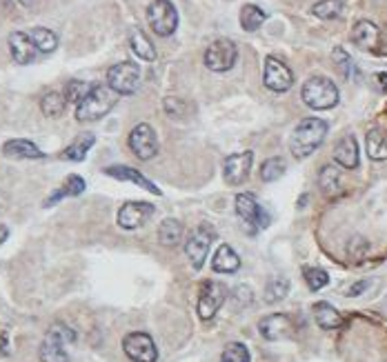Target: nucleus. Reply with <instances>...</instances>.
I'll list each match as a JSON object with an SVG mask.
<instances>
[{
  "mask_svg": "<svg viewBox=\"0 0 387 362\" xmlns=\"http://www.w3.org/2000/svg\"><path fill=\"white\" fill-rule=\"evenodd\" d=\"M211 267H214V272H218V274H234L240 269V258L229 245H220L218 251L214 254Z\"/></svg>",
  "mask_w": 387,
  "mask_h": 362,
  "instance_id": "nucleus-21",
  "label": "nucleus"
},
{
  "mask_svg": "<svg viewBox=\"0 0 387 362\" xmlns=\"http://www.w3.org/2000/svg\"><path fill=\"white\" fill-rule=\"evenodd\" d=\"M238 58V49L236 45L227 38H218L207 47L205 51V67L211 71H229Z\"/></svg>",
  "mask_w": 387,
  "mask_h": 362,
  "instance_id": "nucleus-8",
  "label": "nucleus"
},
{
  "mask_svg": "<svg viewBox=\"0 0 387 362\" xmlns=\"http://www.w3.org/2000/svg\"><path fill=\"white\" fill-rule=\"evenodd\" d=\"M319 187L325 196H339L343 191V184H341V171L339 167H334V164H325L319 173Z\"/></svg>",
  "mask_w": 387,
  "mask_h": 362,
  "instance_id": "nucleus-23",
  "label": "nucleus"
},
{
  "mask_svg": "<svg viewBox=\"0 0 387 362\" xmlns=\"http://www.w3.org/2000/svg\"><path fill=\"white\" fill-rule=\"evenodd\" d=\"M47 336L54 338V340H58V343H63L65 347H69V345L76 343V331L71 329V327H67V325H63V323H54L52 327H49Z\"/></svg>",
  "mask_w": 387,
  "mask_h": 362,
  "instance_id": "nucleus-39",
  "label": "nucleus"
},
{
  "mask_svg": "<svg viewBox=\"0 0 387 362\" xmlns=\"http://www.w3.org/2000/svg\"><path fill=\"white\" fill-rule=\"evenodd\" d=\"M312 14L321 20H334L343 14V3L341 0H321L312 7Z\"/></svg>",
  "mask_w": 387,
  "mask_h": 362,
  "instance_id": "nucleus-34",
  "label": "nucleus"
},
{
  "mask_svg": "<svg viewBox=\"0 0 387 362\" xmlns=\"http://www.w3.org/2000/svg\"><path fill=\"white\" fill-rule=\"evenodd\" d=\"M147 23L154 29L156 36L167 38L176 32L178 27V12L169 0H154L147 7Z\"/></svg>",
  "mask_w": 387,
  "mask_h": 362,
  "instance_id": "nucleus-4",
  "label": "nucleus"
},
{
  "mask_svg": "<svg viewBox=\"0 0 387 362\" xmlns=\"http://www.w3.org/2000/svg\"><path fill=\"white\" fill-rule=\"evenodd\" d=\"M379 40H381V32L379 27L370 20H359V23L354 25L352 29V43L361 49H376L379 47Z\"/></svg>",
  "mask_w": 387,
  "mask_h": 362,
  "instance_id": "nucleus-18",
  "label": "nucleus"
},
{
  "mask_svg": "<svg viewBox=\"0 0 387 362\" xmlns=\"http://www.w3.org/2000/svg\"><path fill=\"white\" fill-rule=\"evenodd\" d=\"M85 180L80 178V175H76V173H71V175H67V180H65V184H63V191H65V196H80L85 191Z\"/></svg>",
  "mask_w": 387,
  "mask_h": 362,
  "instance_id": "nucleus-40",
  "label": "nucleus"
},
{
  "mask_svg": "<svg viewBox=\"0 0 387 362\" xmlns=\"http://www.w3.org/2000/svg\"><path fill=\"white\" fill-rule=\"evenodd\" d=\"M285 169H287V164H285L283 158H270V160H265L261 164V180L263 182H274V180H279L281 175L285 173Z\"/></svg>",
  "mask_w": 387,
  "mask_h": 362,
  "instance_id": "nucleus-35",
  "label": "nucleus"
},
{
  "mask_svg": "<svg viewBox=\"0 0 387 362\" xmlns=\"http://www.w3.org/2000/svg\"><path fill=\"white\" fill-rule=\"evenodd\" d=\"M140 82V67L136 63H118L114 67H109L107 71V87L114 89L118 96H129L138 89Z\"/></svg>",
  "mask_w": 387,
  "mask_h": 362,
  "instance_id": "nucleus-5",
  "label": "nucleus"
},
{
  "mask_svg": "<svg viewBox=\"0 0 387 362\" xmlns=\"http://www.w3.org/2000/svg\"><path fill=\"white\" fill-rule=\"evenodd\" d=\"M370 287V283L368 280H361V283H356V285H352L350 289H348V296H352V298H356V296H361L365 289Z\"/></svg>",
  "mask_w": 387,
  "mask_h": 362,
  "instance_id": "nucleus-43",
  "label": "nucleus"
},
{
  "mask_svg": "<svg viewBox=\"0 0 387 362\" xmlns=\"http://www.w3.org/2000/svg\"><path fill=\"white\" fill-rule=\"evenodd\" d=\"M365 149L372 160H387V131L372 129L365 136Z\"/></svg>",
  "mask_w": 387,
  "mask_h": 362,
  "instance_id": "nucleus-22",
  "label": "nucleus"
},
{
  "mask_svg": "<svg viewBox=\"0 0 387 362\" xmlns=\"http://www.w3.org/2000/svg\"><path fill=\"white\" fill-rule=\"evenodd\" d=\"M261 334L265 340H283V338H287L292 334V320L290 316H285V314H272L267 318H263L261 320Z\"/></svg>",
  "mask_w": 387,
  "mask_h": 362,
  "instance_id": "nucleus-16",
  "label": "nucleus"
},
{
  "mask_svg": "<svg viewBox=\"0 0 387 362\" xmlns=\"http://www.w3.org/2000/svg\"><path fill=\"white\" fill-rule=\"evenodd\" d=\"M129 149L140 160H151L158 153V138L156 131L147 122H140L129 133Z\"/></svg>",
  "mask_w": 387,
  "mask_h": 362,
  "instance_id": "nucleus-11",
  "label": "nucleus"
},
{
  "mask_svg": "<svg viewBox=\"0 0 387 362\" xmlns=\"http://www.w3.org/2000/svg\"><path fill=\"white\" fill-rule=\"evenodd\" d=\"M234 300H236V305H249L252 300H254V294H252V289L247 285H238L236 289H234Z\"/></svg>",
  "mask_w": 387,
  "mask_h": 362,
  "instance_id": "nucleus-41",
  "label": "nucleus"
},
{
  "mask_svg": "<svg viewBox=\"0 0 387 362\" xmlns=\"http://www.w3.org/2000/svg\"><path fill=\"white\" fill-rule=\"evenodd\" d=\"M182 234H185V229H182L180 220H176V218H165V220L160 222V227H158V240H160L162 247H176V245H180Z\"/></svg>",
  "mask_w": 387,
  "mask_h": 362,
  "instance_id": "nucleus-25",
  "label": "nucleus"
},
{
  "mask_svg": "<svg viewBox=\"0 0 387 362\" xmlns=\"http://www.w3.org/2000/svg\"><path fill=\"white\" fill-rule=\"evenodd\" d=\"M65 107H67V98L65 94H58V91H49V94H45L43 100H40V111H43L47 118L63 116Z\"/></svg>",
  "mask_w": 387,
  "mask_h": 362,
  "instance_id": "nucleus-29",
  "label": "nucleus"
},
{
  "mask_svg": "<svg viewBox=\"0 0 387 362\" xmlns=\"http://www.w3.org/2000/svg\"><path fill=\"white\" fill-rule=\"evenodd\" d=\"M220 362H249V349L243 343H229L223 351Z\"/></svg>",
  "mask_w": 387,
  "mask_h": 362,
  "instance_id": "nucleus-38",
  "label": "nucleus"
},
{
  "mask_svg": "<svg viewBox=\"0 0 387 362\" xmlns=\"http://www.w3.org/2000/svg\"><path fill=\"white\" fill-rule=\"evenodd\" d=\"M154 211H156L154 204H149V202H142V200L125 202L118 209L116 222H118V227H123V229L131 231V229H138V227L145 225L151 216H154Z\"/></svg>",
  "mask_w": 387,
  "mask_h": 362,
  "instance_id": "nucleus-14",
  "label": "nucleus"
},
{
  "mask_svg": "<svg viewBox=\"0 0 387 362\" xmlns=\"http://www.w3.org/2000/svg\"><path fill=\"white\" fill-rule=\"evenodd\" d=\"M332 58H334L336 67H339V71L343 74V78L354 80L356 76H359V69H356L352 56H350L343 47H336V49H334V54H332Z\"/></svg>",
  "mask_w": 387,
  "mask_h": 362,
  "instance_id": "nucleus-33",
  "label": "nucleus"
},
{
  "mask_svg": "<svg viewBox=\"0 0 387 362\" xmlns=\"http://www.w3.org/2000/svg\"><path fill=\"white\" fill-rule=\"evenodd\" d=\"M5 236H7V227H0V242L5 240Z\"/></svg>",
  "mask_w": 387,
  "mask_h": 362,
  "instance_id": "nucleus-47",
  "label": "nucleus"
},
{
  "mask_svg": "<svg viewBox=\"0 0 387 362\" xmlns=\"http://www.w3.org/2000/svg\"><path fill=\"white\" fill-rule=\"evenodd\" d=\"M165 111L169 116H180L185 111V105H182L180 98H165Z\"/></svg>",
  "mask_w": 387,
  "mask_h": 362,
  "instance_id": "nucleus-42",
  "label": "nucleus"
},
{
  "mask_svg": "<svg viewBox=\"0 0 387 362\" xmlns=\"http://www.w3.org/2000/svg\"><path fill=\"white\" fill-rule=\"evenodd\" d=\"M334 160L345 169L359 167V144L352 136H343L334 147Z\"/></svg>",
  "mask_w": 387,
  "mask_h": 362,
  "instance_id": "nucleus-20",
  "label": "nucleus"
},
{
  "mask_svg": "<svg viewBox=\"0 0 387 362\" xmlns=\"http://www.w3.org/2000/svg\"><path fill=\"white\" fill-rule=\"evenodd\" d=\"M3 153L7 158H18V160H40L45 158V153L40 151L34 142L16 138V140H7L3 144Z\"/></svg>",
  "mask_w": 387,
  "mask_h": 362,
  "instance_id": "nucleus-19",
  "label": "nucleus"
},
{
  "mask_svg": "<svg viewBox=\"0 0 387 362\" xmlns=\"http://www.w3.org/2000/svg\"><path fill=\"white\" fill-rule=\"evenodd\" d=\"M9 356V334L7 331H0V358Z\"/></svg>",
  "mask_w": 387,
  "mask_h": 362,
  "instance_id": "nucleus-44",
  "label": "nucleus"
},
{
  "mask_svg": "<svg viewBox=\"0 0 387 362\" xmlns=\"http://www.w3.org/2000/svg\"><path fill=\"white\" fill-rule=\"evenodd\" d=\"M301 98L310 109L325 111V109H332L339 105V87H336L330 78L314 76L303 85Z\"/></svg>",
  "mask_w": 387,
  "mask_h": 362,
  "instance_id": "nucleus-3",
  "label": "nucleus"
},
{
  "mask_svg": "<svg viewBox=\"0 0 387 362\" xmlns=\"http://www.w3.org/2000/svg\"><path fill=\"white\" fill-rule=\"evenodd\" d=\"M303 276H305V283H308V287L312 289V292H319V289L330 285L328 272H323V269H319V267H305Z\"/></svg>",
  "mask_w": 387,
  "mask_h": 362,
  "instance_id": "nucleus-36",
  "label": "nucleus"
},
{
  "mask_svg": "<svg viewBox=\"0 0 387 362\" xmlns=\"http://www.w3.org/2000/svg\"><path fill=\"white\" fill-rule=\"evenodd\" d=\"M376 80H379L381 91H387V74H376Z\"/></svg>",
  "mask_w": 387,
  "mask_h": 362,
  "instance_id": "nucleus-45",
  "label": "nucleus"
},
{
  "mask_svg": "<svg viewBox=\"0 0 387 362\" xmlns=\"http://www.w3.org/2000/svg\"><path fill=\"white\" fill-rule=\"evenodd\" d=\"M91 87H94V85H89V82H85V80H69L65 85L67 102H76V105H78V102L91 91Z\"/></svg>",
  "mask_w": 387,
  "mask_h": 362,
  "instance_id": "nucleus-37",
  "label": "nucleus"
},
{
  "mask_svg": "<svg viewBox=\"0 0 387 362\" xmlns=\"http://www.w3.org/2000/svg\"><path fill=\"white\" fill-rule=\"evenodd\" d=\"M252 160H254L252 151H240L227 156L225 162H223V178H225V182L232 184V187H238V184L245 182L252 171Z\"/></svg>",
  "mask_w": 387,
  "mask_h": 362,
  "instance_id": "nucleus-13",
  "label": "nucleus"
},
{
  "mask_svg": "<svg viewBox=\"0 0 387 362\" xmlns=\"http://www.w3.org/2000/svg\"><path fill=\"white\" fill-rule=\"evenodd\" d=\"M236 213H238V218L247 225L249 234H256L258 229L267 227V222H270L267 213H265V209L258 204L254 193H238L236 196Z\"/></svg>",
  "mask_w": 387,
  "mask_h": 362,
  "instance_id": "nucleus-10",
  "label": "nucleus"
},
{
  "mask_svg": "<svg viewBox=\"0 0 387 362\" xmlns=\"http://www.w3.org/2000/svg\"><path fill=\"white\" fill-rule=\"evenodd\" d=\"M118 102V94L107 85H94L89 94L76 105V120L80 122H94L105 118Z\"/></svg>",
  "mask_w": 387,
  "mask_h": 362,
  "instance_id": "nucleus-2",
  "label": "nucleus"
},
{
  "mask_svg": "<svg viewBox=\"0 0 387 362\" xmlns=\"http://www.w3.org/2000/svg\"><path fill=\"white\" fill-rule=\"evenodd\" d=\"M105 173H107V175H111V178H118V180L134 182V184H138V187H142L145 191H151V193H156V196H160V193H162V191L156 187L154 182L147 180L145 175H142L140 171H136V169L127 167V164H114V167H107V169H105Z\"/></svg>",
  "mask_w": 387,
  "mask_h": 362,
  "instance_id": "nucleus-17",
  "label": "nucleus"
},
{
  "mask_svg": "<svg viewBox=\"0 0 387 362\" xmlns=\"http://www.w3.org/2000/svg\"><path fill=\"white\" fill-rule=\"evenodd\" d=\"M9 51L18 65H32L40 54L27 32H14L9 36Z\"/></svg>",
  "mask_w": 387,
  "mask_h": 362,
  "instance_id": "nucleus-15",
  "label": "nucleus"
},
{
  "mask_svg": "<svg viewBox=\"0 0 387 362\" xmlns=\"http://www.w3.org/2000/svg\"><path fill=\"white\" fill-rule=\"evenodd\" d=\"M325 136H328V122L323 118H305L299 122V127L294 129L290 138V149L294 153V158H308L317 151Z\"/></svg>",
  "mask_w": 387,
  "mask_h": 362,
  "instance_id": "nucleus-1",
  "label": "nucleus"
},
{
  "mask_svg": "<svg viewBox=\"0 0 387 362\" xmlns=\"http://www.w3.org/2000/svg\"><path fill=\"white\" fill-rule=\"evenodd\" d=\"M94 142H96L94 133H83V136H78V138L65 149V158H67V160H74V162L85 160L87 151H89L91 147H94Z\"/></svg>",
  "mask_w": 387,
  "mask_h": 362,
  "instance_id": "nucleus-30",
  "label": "nucleus"
},
{
  "mask_svg": "<svg viewBox=\"0 0 387 362\" xmlns=\"http://www.w3.org/2000/svg\"><path fill=\"white\" fill-rule=\"evenodd\" d=\"M227 298V289L225 285H220L216 280H209L200 287V296H198V316L202 320H211L218 314V309L223 307Z\"/></svg>",
  "mask_w": 387,
  "mask_h": 362,
  "instance_id": "nucleus-12",
  "label": "nucleus"
},
{
  "mask_svg": "<svg viewBox=\"0 0 387 362\" xmlns=\"http://www.w3.org/2000/svg\"><path fill=\"white\" fill-rule=\"evenodd\" d=\"M38 358H40V362H69L67 347L49 336L43 340V345H40Z\"/></svg>",
  "mask_w": 387,
  "mask_h": 362,
  "instance_id": "nucleus-26",
  "label": "nucleus"
},
{
  "mask_svg": "<svg viewBox=\"0 0 387 362\" xmlns=\"http://www.w3.org/2000/svg\"><path fill=\"white\" fill-rule=\"evenodd\" d=\"M263 82L270 91H274V94H285V91L292 89V85H294V74L283 60L267 56L265 58Z\"/></svg>",
  "mask_w": 387,
  "mask_h": 362,
  "instance_id": "nucleus-9",
  "label": "nucleus"
},
{
  "mask_svg": "<svg viewBox=\"0 0 387 362\" xmlns=\"http://www.w3.org/2000/svg\"><path fill=\"white\" fill-rule=\"evenodd\" d=\"M18 3L23 5V7H32V5L36 3V0H18Z\"/></svg>",
  "mask_w": 387,
  "mask_h": 362,
  "instance_id": "nucleus-46",
  "label": "nucleus"
},
{
  "mask_svg": "<svg viewBox=\"0 0 387 362\" xmlns=\"http://www.w3.org/2000/svg\"><path fill=\"white\" fill-rule=\"evenodd\" d=\"M29 38H32V43L36 45V49L40 51V54H52V51H56L58 47V36L52 32V29L47 27H34L29 29Z\"/></svg>",
  "mask_w": 387,
  "mask_h": 362,
  "instance_id": "nucleus-27",
  "label": "nucleus"
},
{
  "mask_svg": "<svg viewBox=\"0 0 387 362\" xmlns=\"http://www.w3.org/2000/svg\"><path fill=\"white\" fill-rule=\"evenodd\" d=\"M265 18H267V14L263 12L261 7L256 5H245L240 9V27L245 29V32H256V29H261V25L265 23Z\"/></svg>",
  "mask_w": 387,
  "mask_h": 362,
  "instance_id": "nucleus-31",
  "label": "nucleus"
},
{
  "mask_svg": "<svg viewBox=\"0 0 387 362\" xmlns=\"http://www.w3.org/2000/svg\"><path fill=\"white\" fill-rule=\"evenodd\" d=\"M290 294V280L287 278H272L265 287V303L274 305V303H281V300Z\"/></svg>",
  "mask_w": 387,
  "mask_h": 362,
  "instance_id": "nucleus-32",
  "label": "nucleus"
},
{
  "mask_svg": "<svg viewBox=\"0 0 387 362\" xmlns=\"http://www.w3.org/2000/svg\"><path fill=\"white\" fill-rule=\"evenodd\" d=\"M129 45H131V51L140 58V60H147V63H151V60H156V49L154 45H151V40L140 32V29H134L129 36Z\"/></svg>",
  "mask_w": 387,
  "mask_h": 362,
  "instance_id": "nucleus-28",
  "label": "nucleus"
},
{
  "mask_svg": "<svg viewBox=\"0 0 387 362\" xmlns=\"http://www.w3.org/2000/svg\"><path fill=\"white\" fill-rule=\"evenodd\" d=\"M314 318H317L319 327L325 329V331L339 329L343 325V316L336 312L330 303H317V305H314Z\"/></svg>",
  "mask_w": 387,
  "mask_h": 362,
  "instance_id": "nucleus-24",
  "label": "nucleus"
},
{
  "mask_svg": "<svg viewBox=\"0 0 387 362\" xmlns=\"http://www.w3.org/2000/svg\"><path fill=\"white\" fill-rule=\"evenodd\" d=\"M214 238H216V231H214V227L207 222L196 227V229L189 234L187 242H185V254H187L194 269H200L202 265H205Z\"/></svg>",
  "mask_w": 387,
  "mask_h": 362,
  "instance_id": "nucleus-6",
  "label": "nucleus"
},
{
  "mask_svg": "<svg viewBox=\"0 0 387 362\" xmlns=\"http://www.w3.org/2000/svg\"><path fill=\"white\" fill-rule=\"evenodd\" d=\"M123 351L131 362H156L158 349L154 338L142 331H131L123 338Z\"/></svg>",
  "mask_w": 387,
  "mask_h": 362,
  "instance_id": "nucleus-7",
  "label": "nucleus"
}]
</instances>
